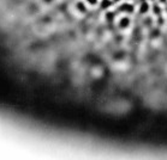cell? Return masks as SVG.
<instances>
[{
  "mask_svg": "<svg viewBox=\"0 0 167 160\" xmlns=\"http://www.w3.org/2000/svg\"><path fill=\"white\" fill-rule=\"evenodd\" d=\"M135 10L134 5L132 4H129V2H124L121 6H120V11L125 12V13H132Z\"/></svg>",
  "mask_w": 167,
  "mask_h": 160,
  "instance_id": "cell-2",
  "label": "cell"
},
{
  "mask_svg": "<svg viewBox=\"0 0 167 160\" xmlns=\"http://www.w3.org/2000/svg\"><path fill=\"white\" fill-rule=\"evenodd\" d=\"M90 5H96V2H97V0H87Z\"/></svg>",
  "mask_w": 167,
  "mask_h": 160,
  "instance_id": "cell-4",
  "label": "cell"
},
{
  "mask_svg": "<svg viewBox=\"0 0 167 160\" xmlns=\"http://www.w3.org/2000/svg\"><path fill=\"white\" fill-rule=\"evenodd\" d=\"M130 24H131V19H130L129 17L124 16V17H121V18L119 19V22H118V26H119L120 29H126V28L130 26Z\"/></svg>",
  "mask_w": 167,
  "mask_h": 160,
  "instance_id": "cell-1",
  "label": "cell"
},
{
  "mask_svg": "<svg viewBox=\"0 0 167 160\" xmlns=\"http://www.w3.org/2000/svg\"><path fill=\"white\" fill-rule=\"evenodd\" d=\"M148 11H149V4L144 1V2L141 4V6H140V12H141V13H147Z\"/></svg>",
  "mask_w": 167,
  "mask_h": 160,
  "instance_id": "cell-3",
  "label": "cell"
}]
</instances>
